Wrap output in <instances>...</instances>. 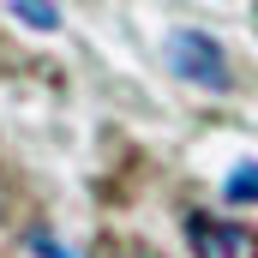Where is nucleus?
<instances>
[{
  "label": "nucleus",
  "instance_id": "f257e3e1",
  "mask_svg": "<svg viewBox=\"0 0 258 258\" xmlns=\"http://www.w3.org/2000/svg\"><path fill=\"white\" fill-rule=\"evenodd\" d=\"M168 66L186 78V84H204V90H228L234 72H228V54L210 30H174L168 36Z\"/></svg>",
  "mask_w": 258,
  "mask_h": 258
},
{
  "label": "nucleus",
  "instance_id": "f03ea898",
  "mask_svg": "<svg viewBox=\"0 0 258 258\" xmlns=\"http://www.w3.org/2000/svg\"><path fill=\"white\" fill-rule=\"evenodd\" d=\"M186 246L198 258H258V234L222 216H192L186 222Z\"/></svg>",
  "mask_w": 258,
  "mask_h": 258
},
{
  "label": "nucleus",
  "instance_id": "7ed1b4c3",
  "mask_svg": "<svg viewBox=\"0 0 258 258\" xmlns=\"http://www.w3.org/2000/svg\"><path fill=\"white\" fill-rule=\"evenodd\" d=\"M0 6H6V12H18V18H24L30 30H54V24H60L54 0H0Z\"/></svg>",
  "mask_w": 258,
  "mask_h": 258
},
{
  "label": "nucleus",
  "instance_id": "20e7f679",
  "mask_svg": "<svg viewBox=\"0 0 258 258\" xmlns=\"http://www.w3.org/2000/svg\"><path fill=\"white\" fill-rule=\"evenodd\" d=\"M222 192L234 198V204H258V162H246V168H234Z\"/></svg>",
  "mask_w": 258,
  "mask_h": 258
},
{
  "label": "nucleus",
  "instance_id": "39448f33",
  "mask_svg": "<svg viewBox=\"0 0 258 258\" xmlns=\"http://www.w3.org/2000/svg\"><path fill=\"white\" fill-rule=\"evenodd\" d=\"M36 252H48V258H72V252H66V246H54L48 234H36Z\"/></svg>",
  "mask_w": 258,
  "mask_h": 258
}]
</instances>
